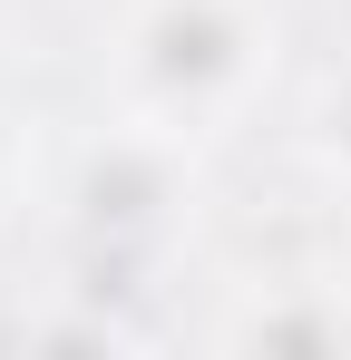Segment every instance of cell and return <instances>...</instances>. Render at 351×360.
<instances>
[{
    "label": "cell",
    "mask_w": 351,
    "mask_h": 360,
    "mask_svg": "<svg viewBox=\"0 0 351 360\" xmlns=\"http://www.w3.org/2000/svg\"><path fill=\"white\" fill-rule=\"evenodd\" d=\"M273 68V10L264 0H147L127 20V88L176 136L225 127Z\"/></svg>",
    "instance_id": "6da1fadb"
},
{
    "label": "cell",
    "mask_w": 351,
    "mask_h": 360,
    "mask_svg": "<svg viewBox=\"0 0 351 360\" xmlns=\"http://www.w3.org/2000/svg\"><path fill=\"white\" fill-rule=\"evenodd\" d=\"M185 205H195V166H185V136L176 127H127L108 136L98 156H88V176H78V224L98 243H166L185 224Z\"/></svg>",
    "instance_id": "7a4b0ae2"
},
{
    "label": "cell",
    "mask_w": 351,
    "mask_h": 360,
    "mask_svg": "<svg viewBox=\"0 0 351 360\" xmlns=\"http://www.w3.org/2000/svg\"><path fill=\"white\" fill-rule=\"evenodd\" d=\"M312 156L351 176V68H332V88H322V108H312Z\"/></svg>",
    "instance_id": "3957f363"
}]
</instances>
